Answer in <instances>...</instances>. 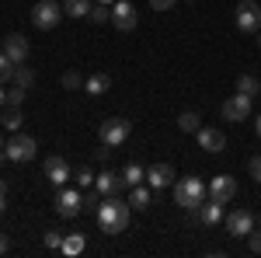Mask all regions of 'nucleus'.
Masks as SVG:
<instances>
[{
  "label": "nucleus",
  "instance_id": "7",
  "mask_svg": "<svg viewBox=\"0 0 261 258\" xmlns=\"http://www.w3.org/2000/svg\"><path fill=\"white\" fill-rule=\"evenodd\" d=\"M81 206H84V196L77 192V189H66V185L56 189V213H60V217H66V220L77 217Z\"/></svg>",
  "mask_w": 261,
  "mask_h": 258
},
{
  "label": "nucleus",
  "instance_id": "9",
  "mask_svg": "<svg viewBox=\"0 0 261 258\" xmlns=\"http://www.w3.org/2000/svg\"><path fill=\"white\" fill-rule=\"evenodd\" d=\"M247 115H251V98L247 95L237 91V95H230V98L223 101V119L226 122H244Z\"/></svg>",
  "mask_w": 261,
  "mask_h": 258
},
{
  "label": "nucleus",
  "instance_id": "27",
  "mask_svg": "<svg viewBox=\"0 0 261 258\" xmlns=\"http://www.w3.org/2000/svg\"><path fill=\"white\" fill-rule=\"evenodd\" d=\"M14 84H18V87H24V91H28V87H32V84H35V74H32V70H28V66H18V70H14Z\"/></svg>",
  "mask_w": 261,
  "mask_h": 258
},
{
  "label": "nucleus",
  "instance_id": "35",
  "mask_svg": "<svg viewBox=\"0 0 261 258\" xmlns=\"http://www.w3.org/2000/svg\"><path fill=\"white\" fill-rule=\"evenodd\" d=\"M174 4H178V0H150V7H153V11H171Z\"/></svg>",
  "mask_w": 261,
  "mask_h": 258
},
{
  "label": "nucleus",
  "instance_id": "23",
  "mask_svg": "<svg viewBox=\"0 0 261 258\" xmlns=\"http://www.w3.org/2000/svg\"><path fill=\"white\" fill-rule=\"evenodd\" d=\"M178 129H181V133H199L202 119L195 115V112H181V115H178Z\"/></svg>",
  "mask_w": 261,
  "mask_h": 258
},
{
  "label": "nucleus",
  "instance_id": "6",
  "mask_svg": "<svg viewBox=\"0 0 261 258\" xmlns=\"http://www.w3.org/2000/svg\"><path fill=\"white\" fill-rule=\"evenodd\" d=\"M129 133H133V122L129 119H105L98 129L101 143H108V147H122L129 139Z\"/></svg>",
  "mask_w": 261,
  "mask_h": 258
},
{
  "label": "nucleus",
  "instance_id": "38",
  "mask_svg": "<svg viewBox=\"0 0 261 258\" xmlns=\"http://www.w3.org/2000/svg\"><path fill=\"white\" fill-rule=\"evenodd\" d=\"M11 192V185H7V178H0V196H7Z\"/></svg>",
  "mask_w": 261,
  "mask_h": 258
},
{
  "label": "nucleus",
  "instance_id": "37",
  "mask_svg": "<svg viewBox=\"0 0 261 258\" xmlns=\"http://www.w3.org/2000/svg\"><path fill=\"white\" fill-rule=\"evenodd\" d=\"M7 251H11V238H7V234H0V255H7Z\"/></svg>",
  "mask_w": 261,
  "mask_h": 258
},
{
  "label": "nucleus",
  "instance_id": "2",
  "mask_svg": "<svg viewBox=\"0 0 261 258\" xmlns=\"http://www.w3.org/2000/svg\"><path fill=\"white\" fill-rule=\"evenodd\" d=\"M205 196H209V185L202 178H181L178 185H174V199H178L181 209H188V213H199L202 202H205Z\"/></svg>",
  "mask_w": 261,
  "mask_h": 258
},
{
  "label": "nucleus",
  "instance_id": "1",
  "mask_svg": "<svg viewBox=\"0 0 261 258\" xmlns=\"http://www.w3.org/2000/svg\"><path fill=\"white\" fill-rule=\"evenodd\" d=\"M98 227H101V234H122L125 227H129V220H133V206L129 202H122V199L115 196H105V202L98 206Z\"/></svg>",
  "mask_w": 261,
  "mask_h": 258
},
{
  "label": "nucleus",
  "instance_id": "43",
  "mask_svg": "<svg viewBox=\"0 0 261 258\" xmlns=\"http://www.w3.org/2000/svg\"><path fill=\"white\" fill-rule=\"evenodd\" d=\"M4 147H7V143H4V136H0V150H4Z\"/></svg>",
  "mask_w": 261,
  "mask_h": 258
},
{
  "label": "nucleus",
  "instance_id": "40",
  "mask_svg": "<svg viewBox=\"0 0 261 258\" xmlns=\"http://www.w3.org/2000/svg\"><path fill=\"white\" fill-rule=\"evenodd\" d=\"M4 105H7V91L0 87V108H4Z\"/></svg>",
  "mask_w": 261,
  "mask_h": 258
},
{
  "label": "nucleus",
  "instance_id": "15",
  "mask_svg": "<svg viewBox=\"0 0 261 258\" xmlns=\"http://www.w3.org/2000/svg\"><path fill=\"white\" fill-rule=\"evenodd\" d=\"M195 139H199V147L205 150V154H220L223 147H226V136H223V129H209V126H202L199 133H195Z\"/></svg>",
  "mask_w": 261,
  "mask_h": 258
},
{
  "label": "nucleus",
  "instance_id": "19",
  "mask_svg": "<svg viewBox=\"0 0 261 258\" xmlns=\"http://www.w3.org/2000/svg\"><path fill=\"white\" fill-rule=\"evenodd\" d=\"M122 181H125L129 189L143 185V181H146V168H143V164H125V168H122Z\"/></svg>",
  "mask_w": 261,
  "mask_h": 258
},
{
  "label": "nucleus",
  "instance_id": "21",
  "mask_svg": "<svg viewBox=\"0 0 261 258\" xmlns=\"http://www.w3.org/2000/svg\"><path fill=\"white\" fill-rule=\"evenodd\" d=\"M84 248H87V238H84V234H66V238H63V244H60L63 255H81Z\"/></svg>",
  "mask_w": 261,
  "mask_h": 258
},
{
  "label": "nucleus",
  "instance_id": "25",
  "mask_svg": "<svg viewBox=\"0 0 261 258\" xmlns=\"http://www.w3.org/2000/svg\"><path fill=\"white\" fill-rule=\"evenodd\" d=\"M87 21H91V25H105V21H112V7H105V4H98V7H91V14H87Z\"/></svg>",
  "mask_w": 261,
  "mask_h": 258
},
{
  "label": "nucleus",
  "instance_id": "31",
  "mask_svg": "<svg viewBox=\"0 0 261 258\" xmlns=\"http://www.w3.org/2000/svg\"><path fill=\"white\" fill-rule=\"evenodd\" d=\"M77 185H81V189H91V185H94V171H91V168H81V171H77Z\"/></svg>",
  "mask_w": 261,
  "mask_h": 258
},
{
  "label": "nucleus",
  "instance_id": "44",
  "mask_svg": "<svg viewBox=\"0 0 261 258\" xmlns=\"http://www.w3.org/2000/svg\"><path fill=\"white\" fill-rule=\"evenodd\" d=\"M258 45H261V32H258Z\"/></svg>",
  "mask_w": 261,
  "mask_h": 258
},
{
  "label": "nucleus",
  "instance_id": "20",
  "mask_svg": "<svg viewBox=\"0 0 261 258\" xmlns=\"http://www.w3.org/2000/svg\"><path fill=\"white\" fill-rule=\"evenodd\" d=\"M199 220L205 223V227H216V223L223 220V206H220V202H213V199H209V206L202 202V209H199Z\"/></svg>",
  "mask_w": 261,
  "mask_h": 258
},
{
  "label": "nucleus",
  "instance_id": "14",
  "mask_svg": "<svg viewBox=\"0 0 261 258\" xmlns=\"http://www.w3.org/2000/svg\"><path fill=\"white\" fill-rule=\"evenodd\" d=\"M174 168L171 164H150L146 168V181H150V189H171L174 185Z\"/></svg>",
  "mask_w": 261,
  "mask_h": 258
},
{
  "label": "nucleus",
  "instance_id": "32",
  "mask_svg": "<svg viewBox=\"0 0 261 258\" xmlns=\"http://www.w3.org/2000/svg\"><path fill=\"white\" fill-rule=\"evenodd\" d=\"M60 244H63L60 230H45V248H60Z\"/></svg>",
  "mask_w": 261,
  "mask_h": 258
},
{
  "label": "nucleus",
  "instance_id": "39",
  "mask_svg": "<svg viewBox=\"0 0 261 258\" xmlns=\"http://www.w3.org/2000/svg\"><path fill=\"white\" fill-rule=\"evenodd\" d=\"M4 209H7V196H0V217H4Z\"/></svg>",
  "mask_w": 261,
  "mask_h": 258
},
{
  "label": "nucleus",
  "instance_id": "34",
  "mask_svg": "<svg viewBox=\"0 0 261 258\" xmlns=\"http://www.w3.org/2000/svg\"><path fill=\"white\" fill-rule=\"evenodd\" d=\"M247 171H251V178H254V181H261V154H258V157H251Z\"/></svg>",
  "mask_w": 261,
  "mask_h": 258
},
{
  "label": "nucleus",
  "instance_id": "10",
  "mask_svg": "<svg viewBox=\"0 0 261 258\" xmlns=\"http://www.w3.org/2000/svg\"><path fill=\"white\" fill-rule=\"evenodd\" d=\"M233 196H237V181L230 178V175H216V178L209 181V199L213 202L226 206V202H233Z\"/></svg>",
  "mask_w": 261,
  "mask_h": 258
},
{
  "label": "nucleus",
  "instance_id": "33",
  "mask_svg": "<svg viewBox=\"0 0 261 258\" xmlns=\"http://www.w3.org/2000/svg\"><path fill=\"white\" fill-rule=\"evenodd\" d=\"M247 244H251L254 255H261V230H251V234H247Z\"/></svg>",
  "mask_w": 261,
  "mask_h": 258
},
{
  "label": "nucleus",
  "instance_id": "41",
  "mask_svg": "<svg viewBox=\"0 0 261 258\" xmlns=\"http://www.w3.org/2000/svg\"><path fill=\"white\" fill-rule=\"evenodd\" d=\"M254 133H258V136H261V115H258V122H254Z\"/></svg>",
  "mask_w": 261,
  "mask_h": 258
},
{
  "label": "nucleus",
  "instance_id": "4",
  "mask_svg": "<svg viewBox=\"0 0 261 258\" xmlns=\"http://www.w3.org/2000/svg\"><path fill=\"white\" fill-rule=\"evenodd\" d=\"M233 18H237V28L247 32V35H258L261 32V4L258 0H241L233 7Z\"/></svg>",
  "mask_w": 261,
  "mask_h": 258
},
{
  "label": "nucleus",
  "instance_id": "22",
  "mask_svg": "<svg viewBox=\"0 0 261 258\" xmlns=\"http://www.w3.org/2000/svg\"><path fill=\"white\" fill-rule=\"evenodd\" d=\"M237 91L247 95V98H254V95H261V80L251 77V74H241V77H237Z\"/></svg>",
  "mask_w": 261,
  "mask_h": 258
},
{
  "label": "nucleus",
  "instance_id": "24",
  "mask_svg": "<svg viewBox=\"0 0 261 258\" xmlns=\"http://www.w3.org/2000/svg\"><path fill=\"white\" fill-rule=\"evenodd\" d=\"M129 206H133V209H150V189L136 185V189H133V196H129Z\"/></svg>",
  "mask_w": 261,
  "mask_h": 258
},
{
  "label": "nucleus",
  "instance_id": "12",
  "mask_svg": "<svg viewBox=\"0 0 261 258\" xmlns=\"http://www.w3.org/2000/svg\"><path fill=\"white\" fill-rule=\"evenodd\" d=\"M254 223H258V220H254L251 209H233V213L226 217V230H230L233 238H247V234L254 230Z\"/></svg>",
  "mask_w": 261,
  "mask_h": 258
},
{
  "label": "nucleus",
  "instance_id": "17",
  "mask_svg": "<svg viewBox=\"0 0 261 258\" xmlns=\"http://www.w3.org/2000/svg\"><path fill=\"white\" fill-rule=\"evenodd\" d=\"M108 87H112V77H108V74H91V77L84 80V91L94 95V98H98V95H108Z\"/></svg>",
  "mask_w": 261,
  "mask_h": 258
},
{
  "label": "nucleus",
  "instance_id": "26",
  "mask_svg": "<svg viewBox=\"0 0 261 258\" xmlns=\"http://www.w3.org/2000/svg\"><path fill=\"white\" fill-rule=\"evenodd\" d=\"M0 122H4L11 133H18L21 122H24V115H21V108H11V112H4V119H0Z\"/></svg>",
  "mask_w": 261,
  "mask_h": 258
},
{
  "label": "nucleus",
  "instance_id": "29",
  "mask_svg": "<svg viewBox=\"0 0 261 258\" xmlns=\"http://www.w3.org/2000/svg\"><path fill=\"white\" fill-rule=\"evenodd\" d=\"M63 87H66V91H81L84 77L77 74V70H66V74H63Z\"/></svg>",
  "mask_w": 261,
  "mask_h": 258
},
{
  "label": "nucleus",
  "instance_id": "3",
  "mask_svg": "<svg viewBox=\"0 0 261 258\" xmlns=\"http://www.w3.org/2000/svg\"><path fill=\"white\" fill-rule=\"evenodd\" d=\"M63 18V4L56 0H39L35 7H32V25L39 28V32H53Z\"/></svg>",
  "mask_w": 261,
  "mask_h": 258
},
{
  "label": "nucleus",
  "instance_id": "8",
  "mask_svg": "<svg viewBox=\"0 0 261 258\" xmlns=\"http://www.w3.org/2000/svg\"><path fill=\"white\" fill-rule=\"evenodd\" d=\"M0 53H4L11 63H18V66H21V63L28 60L32 45H28V39H24L21 32H11V35H4V49H0Z\"/></svg>",
  "mask_w": 261,
  "mask_h": 258
},
{
  "label": "nucleus",
  "instance_id": "11",
  "mask_svg": "<svg viewBox=\"0 0 261 258\" xmlns=\"http://www.w3.org/2000/svg\"><path fill=\"white\" fill-rule=\"evenodd\" d=\"M112 25H115L119 32H133V28H136V7H133L129 0H115V4H112Z\"/></svg>",
  "mask_w": 261,
  "mask_h": 258
},
{
  "label": "nucleus",
  "instance_id": "28",
  "mask_svg": "<svg viewBox=\"0 0 261 258\" xmlns=\"http://www.w3.org/2000/svg\"><path fill=\"white\" fill-rule=\"evenodd\" d=\"M14 70H18V63H11L4 53H0V84H7V80H14Z\"/></svg>",
  "mask_w": 261,
  "mask_h": 258
},
{
  "label": "nucleus",
  "instance_id": "13",
  "mask_svg": "<svg viewBox=\"0 0 261 258\" xmlns=\"http://www.w3.org/2000/svg\"><path fill=\"white\" fill-rule=\"evenodd\" d=\"M45 178L53 181L56 189H60V185H66V181L73 178V175H70V164H66V160H63L60 154H53V157H45Z\"/></svg>",
  "mask_w": 261,
  "mask_h": 258
},
{
  "label": "nucleus",
  "instance_id": "36",
  "mask_svg": "<svg viewBox=\"0 0 261 258\" xmlns=\"http://www.w3.org/2000/svg\"><path fill=\"white\" fill-rule=\"evenodd\" d=\"M108 154H112V147H108V143H101L98 150H94V157H98V160H108Z\"/></svg>",
  "mask_w": 261,
  "mask_h": 258
},
{
  "label": "nucleus",
  "instance_id": "42",
  "mask_svg": "<svg viewBox=\"0 0 261 258\" xmlns=\"http://www.w3.org/2000/svg\"><path fill=\"white\" fill-rule=\"evenodd\" d=\"M94 4H105V7H112V4H115V0H94Z\"/></svg>",
  "mask_w": 261,
  "mask_h": 258
},
{
  "label": "nucleus",
  "instance_id": "5",
  "mask_svg": "<svg viewBox=\"0 0 261 258\" xmlns=\"http://www.w3.org/2000/svg\"><path fill=\"white\" fill-rule=\"evenodd\" d=\"M4 154H7V160L11 164H28V160L39 154V143H35V136H11V143L4 147Z\"/></svg>",
  "mask_w": 261,
  "mask_h": 258
},
{
  "label": "nucleus",
  "instance_id": "16",
  "mask_svg": "<svg viewBox=\"0 0 261 258\" xmlns=\"http://www.w3.org/2000/svg\"><path fill=\"white\" fill-rule=\"evenodd\" d=\"M122 171H101V175H94V189H98L101 196H119L122 192Z\"/></svg>",
  "mask_w": 261,
  "mask_h": 258
},
{
  "label": "nucleus",
  "instance_id": "30",
  "mask_svg": "<svg viewBox=\"0 0 261 258\" xmlns=\"http://www.w3.org/2000/svg\"><path fill=\"white\" fill-rule=\"evenodd\" d=\"M24 95H28V91H24V87H18V84H14V87H11V91H7V105H11V108H21V101H24Z\"/></svg>",
  "mask_w": 261,
  "mask_h": 258
},
{
  "label": "nucleus",
  "instance_id": "18",
  "mask_svg": "<svg viewBox=\"0 0 261 258\" xmlns=\"http://www.w3.org/2000/svg\"><path fill=\"white\" fill-rule=\"evenodd\" d=\"M91 7H94L91 0H63V14L66 18H87Z\"/></svg>",
  "mask_w": 261,
  "mask_h": 258
}]
</instances>
